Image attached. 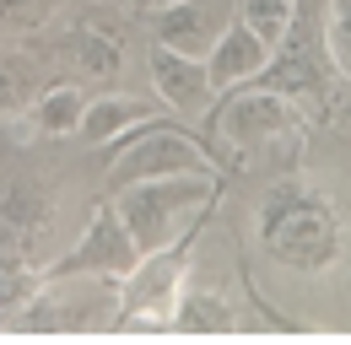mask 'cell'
Listing matches in <instances>:
<instances>
[{
  "label": "cell",
  "instance_id": "cell-19",
  "mask_svg": "<svg viewBox=\"0 0 351 345\" xmlns=\"http://www.w3.org/2000/svg\"><path fill=\"white\" fill-rule=\"evenodd\" d=\"M157 5H168V0H130V11H135V16H146V11H157Z\"/></svg>",
  "mask_w": 351,
  "mask_h": 345
},
{
  "label": "cell",
  "instance_id": "cell-5",
  "mask_svg": "<svg viewBox=\"0 0 351 345\" xmlns=\"http://www.w3.org/2000/svg\"><path fill=\"white\" fill-rule=\"evenodd\" d=\"M141 259H146V254L135 248V238L125 232L114 200H103V205L92 211L82 243L60 259V264H49L44 275H49V281H65V275H108V281H125V275L141 270Z\"/></svg>",
  "mask_w": 351,
  "mask_h": 345
},
{
  "label": "cell",
  "instance_id": "cell-15",
  "mask_svg": "<svg viewBox=\"0 0 351 345\" xmlns=\"http://www.w3.org/2000/svg\"><path fill=\"white\" fill-rule=\"evenodd\" d=\"M168 329H178V335H211V329H232V318H227L221 297L184 292V297H173V324Z\"/></svg>",
  "mask_w": 351,
  "mask_h": 345
},
{
  "label": "cell",
  "instance_id": "cell-10",
  "mask_svg": "<svg viewBox=\"0 0 351 345\" xmlns=\"http://www.w3.org/2000/svg\"><path fill=\"white\" fill-rule=\"evenodd\" d=\"M146 119H157L141 97H125V92H97L87 97V108H82V140L87 146H114V140H125L135 125H146Z\"/></svg>",
  "mask_w": 351,
  "mask_h": 345
},
{
  "label": "cell",
  "instance_id": "cell-14",
  "mask_svg": "<svg viewBox=\"0 0 351 345\" xmlns=\"http://www.w3.org/2000/svg\"><path fill=\"white\" fill-rule=\"evenodd\" d=\"M38 292H44V270H33L27 259H16V254H0V318L22 313Z\"/></svg>",
  "mask_w": 351,
  "mask_h": 345
},
{
  "label": "cell",
  "instance_id": "cell-12",
  "mask_svg": "<svg viewBox=\"0 0 351 345\" xmlns=\"http://www.w3.org/2000/svg\"><path fill=\"white\" fill-rule=\"evenodd\" d=\"M82 108H87V92L65 81V86H49V92H38L27 114H33V125L44 129L49 140H60V135H76V129H82Z\"/></svg>",
  "mask_w": 351,
  "mask_h": 345
},
{
  "label": "cell",
  "instance_id": "cell-11",
  "mask_svg": "<svg viewBox=\"0 0 351 345\" xmlns=\"http://www.w3.org/2000/svg\"><path fill=\"white\" fill-rule=\"evenodd\" d=\"M49 221H54V200L44 194V183H33V178H16L5 194H0V232H11V238H38Z\"/></svg>",
  "mask_w": 351,
  "mask_h": 345
},
{
  "label": "cell",
  "instance_id": "cell-4",
  "mask_svg": "<svg viewBox=\"0 0 351 345\" xmlns=\"http://www.w3.org/2000/svg\"><path fill=\"white\" fill-rule=\"evenodd\" d=\"M211 119H221V135L232 146H265V140H281V135H298L308 125V108L298 97L276 92L265 81H243V86H227L211 108Z\"/></svg>",
  "mask_w": 351,
  "mask_h": 345
},
{
  "label": "cell",
  "instance_id": "cell-9",
  "mask_svg": "<svg viewBox=\"0 0 351 345\" xmlns=\"http://www.w3.org/2000/svg\"><path fill=\"white\" fill-rule=\"evenodd\" d=\"M270 43L249 27V22H227L221 27V38H217V49L206 54V76H211V86H217V97L227 92V86H243V81H254L265 65H270Z\"/></svg>",
  "mask_w": 351,
  "mask_h": 345
},
{
  "label": "cell",
  "instance_id": "cell-16",
  "mask_svg": "<svg viewBox=\"0 0 351 345\" xmlns=\"http://www.w3.org/2000/svg\"><path fill=\"white\" fill-rule=\"evenodd\" d=\"M238 22H249L276 49V43L292 33V22H298V0H238Z\"/></svg>",
  "mask_w": 351,
  "mask_h": 345
},
{
  "label": "cell",
  "instance_id": "cell-1",
  "mask_svg": "<svg viewBox=\"0 0 351 345\" xmlns=\"http://www.w3.org/2000/svg\"><path fill=\"white\" fill-rule=\"evenodd\" d=\"M114 211L125 221V232L135 238V248L152 259L162 248H173L184 238V227L217 200V172H162V178H135L108 189Z\"/></svg>",
  "mask_w": 351,
  "mask_h": 345
},
{
  "label": "cell",
  "instance_id": "cell-13",
  "mask_svg": "<svg viewBox=\"0 0 351 345\" xmlns=\"http://www.w3.org/2000/svg\"><path fill=\"white\" fill-rule=\"evenodd\" d=\"M38 92H44V86H38L33 60L16 54V49H0V114H22V108H33Z\"/></svg>",
  "mask_w": 351,
  "mask_h": 345
},
{
  "label": "cell",
  "instance_id": "cell-17",
  "mask_svg": "<svg viewBox=\"0 0 351 345\" xmlns=\"http://www.w3.org/2000/svg\"><path fill=\"white\" fill-rule=\"evenodd\" d=\"M324 43L335 71L351 76V0H324Z\"/></svg>",
  "mask_w": 351,
  "mask_h": 345
},
{
  "label": "cell",
  "instance_id": "cell-2",
  "mask_svg": "<svg viewBox=\"0 0 351 345\" xmlns=\"http://www.w3.org/2000/svg\"><path fill=\"white\" fill-rule=\"evenodd\" d=\"M260 243L287 270H324L341 248V216L313 183H281L260 205Z\"/></svg>",
  "mask_w": 351,
  "mask_h": 345
},
{
  "label": "cell",
  "instance_id": "cell-8",
  "mask_svg": "<svg viewBox=\"0 0 351 345\" xmlns=\"http://www.w3.org/2000/svg\"><path fill=\"white\" fill-rule=\"evenodd\" d=\"M60 54L87 81H119V71H125V27L103 22V16H82V22H71L60 33Z\"/></svg>",
  "mask_w": 351,
  "mask_h": 345
},
{
  "label": "cell",
  "instance_id": "cell-7",
  "mask_svg": "<svg viewBox=\"0 0 351 345\" xmlns=\"http://www.w3.org/2000/svg\"><path fill=\"white\" fill-rule=\"evenodd\" d=\"M146 76H152L157 97L173 108L178 119H211V108H217V86H211V76H206V60L152 43V54H146Z\"/></svg>",
  "mask_w": 351,
  "mask_h": 345
},
{
  "label": "cell",
  "instance_id": "cell-18",
  "mask_svg": "<svg viewBox=\"0 0 351 345\" xmlns=\"http://www.w3.org/2000/svg\"><path fill=\"white\" fill-rule=\"evenodd\" d=\"M60 11V0H0V27L5 33H33Z\"/></svg>",
  "mask_w": 351,
  "mask_h": 345
},
{
  "label": "cell",
  "instance_id": "cell-3",
  "mask_svg": "<svg viewBox=\"0 0 351 345\" xmlns=\"http://www.w3.org/2000/svg\"><path fill=\"white\" fill-rule=\"evenodd\" d=\"M108 189L135 183V178H162V172H217V157L206 151L200 135H189L173 119H146L125 140L108 146Z\"/></svg>",
  "mask_w": 351,
  "mask_h": 345
},
{
  "label": "cell",
  "instance_id": "cell-6",
  "mask_svg": "<svg viewBox=\"0 0 351 345\" xmlns=\"http://www.w3.org/2000/svg\"><path fill=\"white\" fill-rule=\"evenodd\" d=\"M232 16H238V0H168V5L146 11V27H152V43L206 60Z\"/></svg>",
  "mask_w": 351,
  "mask_h": 345
}]
</instances>
